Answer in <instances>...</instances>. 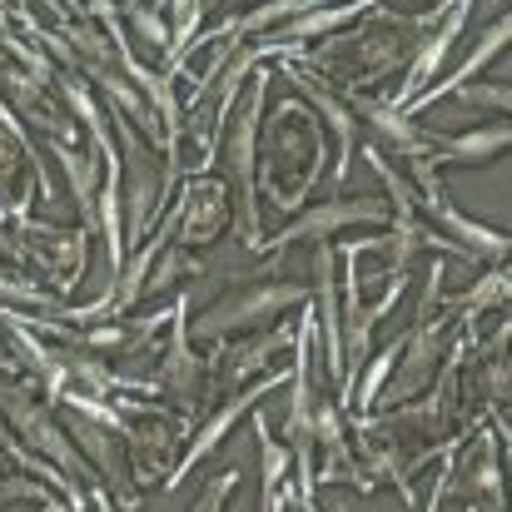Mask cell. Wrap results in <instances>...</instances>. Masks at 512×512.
<instances>
[{
  "label": "cell",
  "mask_w": 512,
  "mask_h": 512,
  "mask_svg": "<svg viewBox=\"0 0 512 512\" xmlns=\"http://www.w3.org/2000/svg\"><path fill=\"white\" fill-rule=\"evenodd\" d=\"M289 304H304V289H299V284H254V289H244V294L219 299V304L194 324V334L219 339V334H234V329H259V324H269V319H274L279 309H289Z\"/></svg>",
  "instance_id": "cell-1"
},
{
  "label": "cell",
  "mask_w": 512,
  "mask_h": 512,
  "mask_svg": "<svg viewBox=\"0 0 512 512\" xmlns=\"http://www.w3.org/2000/svg\"><path fill=\"white\" fill-rule=\"evenodd\" d=\"M259 105H264V75L259 85L249 90V105L234 125V140H229V170L239 179V199H244V239L259 244V224H254V135H259Z\"/></svg>",
  "instance_id": "cell-2"
},
{
  "label": "cell",
  "mask_w": 512,
  "mask_h": 512,
  "mask_svg": "<svg viewBox=\"0 0 512 512\" xmlns=\"http://www.w3.org/2000/svg\"><path fill=\"white\" fill-rule=\"evenodd\" d=\"M358 219H383V204H358V199H334V204H319V209H309V214H299L269 249H284V244H294V239H329V234H339L343 224H358Z\"/></svg>",
  "instance_id": "cell-3"
},
{
  "label": "cell",
  "mask_w": 512,
  "mask_h": 512,
  "mask_svg": "<svg viewBox=\"0 0 512 512\" xmlns=\"http://www.w3.org/2000/svg\"><path fill=\"white\" fill-rule=\"evenodd\" d=\"M229 219V194L219 179H199L189 184V199H184V219H179V239L184 244H209Z\"/></svg>",
  "instance_id": "cell-4"
},
{
  "label": "cell",
  "mask_w": 512,
  "mask_h": 512,
  "mask_svg": "<svg viewBox=\"0 0 512 512\" xmlns=\"http://www.w3.org/2000/svg\"><path fill=\"white\" fill-rule=\"evenodd\" d=\"M508 45H512V10L503 15V20H493V25L483 30V40H478V45L468 50V60H463V65H458V70H453V75H448V80L438 85V90H428V95H423L418 105H428V100H438V95H453V90L473 85V80H478V75H483V70H488V65H493V60H498V55L508 50Z\"/></svg>",
  "instance_id": "cell-5"
},
{
  "label": "cell",
  "mask_w": 512,
  "mask_h": 512,
  "mask_svg": "<svg viewBox=\"0 0 512 512\" xmlns=\"http://www.w3.org/2000/svg\"><path fill=\"white\" fill-rule=\"evenodd\" d=\"M15 428H20V438H25V448H30V453H45V458H50V463H60L65 473H85V463L75 458L70 438L55 428V418H50L40 403H30V408L15 418Z\"/></svg>",
  "instance_id": "cell-6"
},
{
  "label": "cell",
  "mask_w": 512,
  "mask_h": 512,
  "mask_svg": "<svg viewBox=\"0 0 512 512\" xmlns=\"http://www.w3.org/2000/svg\"><path fill=\"white\" fill-rule=\"evenodd\" d=\"M503 150H512V125H483V130H468V135L438 145L433 160H448V165H483V160H493V155H503Z\"/></svg>",
  "instance_id": "cell-7"
},
{
  "label": "cell",
  "mask_w": 512,
  "mask_h": 512,
  "mask_svg": "<svg viewBox=\"0 0 512 512\" xmlns=\"http://www.w3.org/2000/svg\"><path fill=\"white\" fill-rule=\"evenodd\" d=\"M463 20H468V0H458V5H453V15H448V25H443V30H438V35H433V40L423 45V55H418V65H413V75L403 80V90H398V100H408L413 90H423V80H428V75L438 70V60H443V55L453 50V40H458V30H463Z\"/></svg>",
  "instance_id": "cell-8"
},
{
  "label": "cell",
  "mask_w": 512,
  "mask_h": 512,
  "mask_svg": "<svg viewBox=\"0 0 512 512\" xmlns=\"http://www.w3.org/2000/svg\"><path fill=\"white\" fill-rule=\"evenodd\" d=\"M438 224L448 229V234H458L473 254H483V259H503L512 254V239L508 234H498V229H488V224H473V219H463V214H453V209H443L438 204Z\"/></svg>",
  "instance_id": "cell-9"
},
{
  "label": "cell",
  "mask_w": 512,
  "mask_h": 512,
  "mask_svg": "<svg viewBox=\"0 0 512 512\" xmlns=\"http://www.w3.org/2000/svg\"><path fill=\"white\" fill-rule=\"evenodd\" d=\"M433 363H438V334L423 329L418 339L408 343V363H403V373H398V383H393V398H408V393L433 373Z\"/></svg>",
  "instance_id": "cell-10"
},
{
  "label": "cell",
  "mask_w": 512,
  "mask_h": 512,
  "mask_svg": "<svg viewBox=\"0 0 512 512\" xmlns=\"http://www.w3.org/2000/svg\"><path fill=\"white\" fill-rule=\"evenodd\" d=\"M55 160H60V165H65V174H70V189H75L80 214H85V219H95V165H90L85 155L65 150V145H55Z\"/></svg>",
  "instance_id": "cell-11"
},
{
  "label": "cell",
  "mask_w": 512,
  "mask_h": 512,
  "mask_svg": "<svg viewBox=\"0 0 512 512\" xmlns=\"http://www.w3.org/2000/svg\"><path fill=\"white\" fill-rule=\"evenodd\" d=\"M100 224H105V239H110V259H115V269H120L125 239H120V170H115V160H110L105 189H100Z\"/></svg>",
  "instance_id": "cell-12"
},
{
  "label": "cell",
  "mask_w": 512,
  "mask_h": 512,
  "mask_svg": "<svg viewBox=\"0 0 512 512\" xmlns=\"http://www.w3.org/2000/svg\"><path fill=\"white\" fill-rule=\"evenodd\" d=\"M314 269H319V294H324V319H329V358L334 368L343 363V339H339V314H334V254L319 244L314 249Z\"/></svg>",
  "instance_id": "cell-13"
},
{
  "label": "cell",
  "mask_w": 512,
  "mask_h": 512,
  "mask_svg": "<svg viewBox=\"0 0 512 512\" xmlns=\"http://www.w3.org/2000/svg\"><path fill=\"white\" fill-rule=\"evenodd\" d=\"M363 5V0H358ZM358 5H324V10H309V15H299L289 30H284V40H304V35H324V30H334L343 25L348 15H358Z\"/></svg>",
  "instance_id": "cell-14"
},
{
  "label": "cell",
  "mask_w": 512,
  "mask_h": 512,
  "mask_svg": "<svg viewBox=\"0 0 512 512\" xmlns=\"http://www.w3.org/2000/svg\"><path fill=\"white\" fill-rule=\"evenodd\" d=\"M309 95H314V105H319V115H329V125L339 130V145H343V160H339V174L348 170V155H353V115L343 110L339 100L329 95V90H314L309 85Z\"/></svg>",
  "instance_id": "cell-15"
},
{
  "label": "cell",
  "mask_w": 512,
  "mask_h": 512,
  "mask_svg": "<svg viewBox=\"0 0 512 512\" xmlns=\"http://www.w3.org/2000/svg\"><path fill=\"white\" fill-rule=\"evenodd\" d=\"M473 478H468V488L473 493H483L488 498V508H498V458H493V448H483V458H473V468H468Z\"/></svg>",
  "instance_id": "cell-16"
},
{
  "label": "cell",
  "mask_w": 512,
  "mask_h": 512,
  "mask_svg": "<svg viewBox=\"0 0 512 512\" xmlns=\"http://www.w3.org/2000/svg\"><path fill=\"white\" fill-rule=\"evenodd\" d=\"M130 20H135V30L145 35L150 50H165V45H170V25H165L150 5H130Z\"/></svg>",
  "instance_id": "cell-17"
},
{
  "label": "cell",
  "mask_w": 512,
  "mask_h": 512,
  "mask_svg": "<svg viewBox=\"0 0 512 512\" xmlns=\"http://www.w3.org/2000/svg\"><path fill=\"white\" fill-rule=\"evenodd\" d=\"M199 15H204V0H174V35H179V55L194 45Z\"/></svg>",
  "instance_id": "cell-18"
},
{
  "label": "cell",
  "mask_w": 512,
  "mask_h": 512,
  "mask_svg": "<svg viewBox=\"0 0 512 512\" xmlns=\"http://www.w3.org/2000/svg\"><path fill=\"white\" fill-rule=\"evenodd\" d=\"M184 274H199V264H194V259H189V254H184V249H174L170 259H165V269H160V274H155V284H150V289H155V294H160V289H170V284H179V279H184Z\"/></svg>",
  "instance_id": "cell-19"
},
{
  "label": "cell",
  "mask_w": 512,
  "mask_h": 512,
  "mask_svg": "<svg viewBox=\"0 0 512 512\" xmlns=\"http://www.w3.org/2000/svg\"><path fill=\"white\" fill-rule=\"evenodd\" d=\"M398 353H403V348L393 343V348H388V353H383V358L373 363V373H368V383H363V398H373V393H378V383H383V373H388V368L398 363Z\"/></svg>",
  "instance_id": "cell-20"
},
{
  "label": "cell",
  "mask_w": 512,
  "mask_h": 512,
  "mask_svg": "<svg viewBox=\"0 0 512 512\" xmlns=\"http://www.w3.org/2000/svg\"><path fill=\"white\" fill-rule=\"evenodd\" d=\"M229 488H234V473H224V478H219V483L204 493V503H194V512H219V503L229 498Z\"/></svg>",
  "instance_id": "cell-21"
},
{
  "label": "cell",
  "mask_w": 512,
  "mask_h": 512,
  "mask_svg": "<svg viewBox=\"0 0 512 512\" xmlns=\"http://www.w3.org/2000/svg\"><path fill=\"white\" fill-rule=\"evenodd\" d=\"M0 448H15V443H10V433H5V418H0Z\"/></svg>",
  "instance_id": "cell-22"
},
{
  "label": "cell",
  "mask_w": 512,
  "mask_h": 512,
  "mask_svg": "<svg viewBox=\"0 0 512 512\" xmlns=\"http://www.w3.org/2000/svg\"><path fill=\"white\" fill-rule=\"evenodd\" d=\"M0 473H5V463H0Z\"/></svg>",
  "instance_id": "cell-23"
},
{
  "label": "cell",
  "mask_w": 512,
  "mask_h": 512,
  "mask_svg": "<svg viewBox=\"0 0 512 512\" xmlns=\"http://www.w3.org/2000/svg\"><path fill=\"white\" fill-rule=\"evenodd\" d=\"M100 512H110V508H100Z\"/></svg>",
  "instance_id": "cell-24"
}]
</instances>
